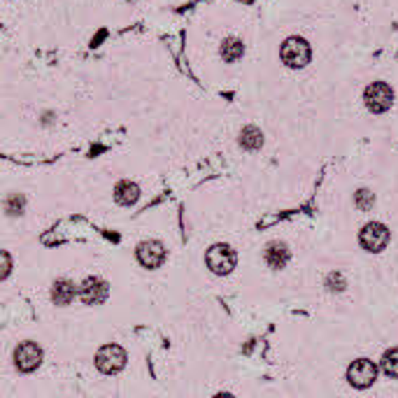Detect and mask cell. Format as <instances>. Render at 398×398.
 Listing matches in <instances>:
<instances>
[{"label": "cell", "mask_w": 398, "mask_h": 398, "mask_svg": "<svg viewBox=\"0 0 398 398\" xmlns=\"http://www.w3.org/2000/svg\"><path fill=\"white\" fill-rule=\"evenodd\" d=\"M389 238H392V233H389V228L385 224H380V221H370V224H365L361 228L359 242H361V247L365 252L377 254L382 250H387Z\"/></svg>", "instance_id": "cell-4"}, {"label": "cell", "mask_w": 398, "mask_h": 398, "mask_svg": "<svg viewBox=\"0 0 398 398\" xmlns=\"http://www.w3.org/2000/svg\"><path fill=\"white\" fill-rule=\"evenodd\" d=\"M40 363H42V349H40L37 342L26 340L14 349V365H17V370L33 373Z\"/></svg>", "instance_id": "cell-6"}, {"label": "cell", "mask_w": 398, "mask_h": 398, "mask_svg": "<svg viewBox=\"0 0 398 398\" xmlns=\"http://www.w3.org/2000/svg\"><path fill=\"white\" fill-rule=\"evenodd\" d=\"M289 247H286L284 242H270L266 247V252H264V261H266V266L268 268H273V270H280L284 268L286 264H289Z\"/></svg>", "instance_id": "cell-10"}, {"label": "cell", "mask_w": 398, "mask_h": 398, "mask_svg": "<svg viewBox=\"0 0 398 398\" xmlns=\"http://www.w3.org/2000/svg\"><path fill=\"white\" fill-rule=\"evenodd\" d=\"M238 264V254L233 247L228 245H212L205 252V266H208L214 275H228Z\"/></svg>", "instance_id": "cell-2"}, {"label": "cell", "mask_w": 398, "mask_h": 398, "mask_svg": "<svg viewBox=\"0 0 398 398\" xmlns=\"http://www.w3.org/2000/svg\"><path fill=\"white\" fill-rule=\"evenodd\" d=\"M107 293H110V286L105 280H100V277H86L77 289V296L82 298L84 305H100L103 300L107 298Z\"/></svg>", "instance_id": "cell-8"}, {"label": "cell", "mask_w": 398, "mask_h": 398, "mask_svg": "<svg viewBox=\"0 0 398 398\" xmlns=\"http://www.w3.org/2000/svg\"><path fill=\"white\" fill-rule=\"evenodd\" d=\"M126 352L124 347L119 345H103L98 349V354H95V368H98L100 373H105V375H117L119 370H124L126 365Z\"/></svg>", "instance_id": "cell-3"}, {"label": "cell", "mask_w": 398, "mask_h": 398, "mask_svg": "<svg viewBox=\"0 0 398 398\" xmlns=\"http://www.w3.org/2000/svg\"><path fill=\"white\" fill-rule=\"evenodd\" d=\"M373 203H375V198H373L368 189H361L359 194H356V208L359 210H370Z\"/></svg>", "instance_id": "cell-17"}, {"label": "cell", "mask_w": 398, "mask_h": 398, "mask_svg": "<svg viewBox=\"0 0 398 398\" xmlns=\"http://www.w3.org/2000/svg\"><path fill=\"white\" fill-rule=\"evenodd\" d=\"M165 245L158 242V240H145L138 245V250H135V257H138V264L147 270H156L158 266H163L165 261Z\"/></svg>", "instance_id": "cell-7"}, {"label": "cell", "mask_w": 398, "mask_h": 398, "mask_svg": "<svg viewBox=\"0 0 398 398\" xmlns=\"http://www.w3.org/2000/svg\"><path fill=\"white\" fill-rule=\"evenodd\" d=\"M280 59L286 68L291 70H300L305 68L310 59H312V49H310V42L305 37H298V35H291L286 37L282 47H280Z\"/></svg>", "instance_id": "cell-1"}, {"label": "cell", "mask_w": 398, "mask_h": 398, "mask_svg": "<svg viewBox=\"0 0 398 398\" xmlns=\"http://www.w3.org/2000/svg\"><path fill=\"white\" fill-rule=\"evenodd\" d=\"M77 296V289H75V282L70 280H57L52 286V300L57 305H70Z\"/></svg>", "instance_id": "cell-12"}, {"label": "cell", "mask_w": 398, "mask_h": 398, "mask_svg": "<svg viewBox=\"0 0 398 398\" xmlns=\"http://www.w3.org/2000/svg\"><path fill=\"white\" fill-rule=\"evenodd\" d=\"M240 145L242 149H250V152H257V149L264 147V133H261L257 126H247L240 133Z\"/></svg>", "instance_id": "cell-14"}, {"label": "cell", "mask_w": 398, "mask_h": 398, "mask_svg": "<svg viewBox=\"0 0 398 398\" xmlns=\"http://www.w3.org/2000/svg\"><path fill=\"white\" fill-rule=\"evenodd\" d=\"M363 100H365V107H368L373 115H382L392 107L394 91L387 82H373L368 89H365Z\"/></svg>", "instance_id": "cell-5"}, {"label": "cell", "mask_w": 398, "mask_h": 398, "mask_svg": "<svg viewBox=\"0 0 398 398\" xmlns=\"http://www.w3.org/2000/svg\"><path fill=\"white\" fill-rule=\"evenodd\" d=\"M10 270H12V259H10V254L3 252V280L10 275Z\"/></svg>", "instance_id": "cell-18"}, {"label": "cell", "mask_w": 398, "mask_h": 398, "mask_svg": "<svg viewBox=\"0 0 398 398\" xmlns=\"http://www.w3.org/2000/svg\"><path fill=\"white\" fill-rule=\"evenodd\" d=\"M240 3H247V5H250V3H254V0H240Z\"/></svg>", "instance_id": "cell-19"}, {"label": "cell", "mask_w": 398, "mask_h": 398, "mask_svg": "<svg viewBox=\"0 0 398 398\" xmlns=\"http://www.w3.org/2000/svg\"><path fill=\"white\" fill-rule=\"evenodd\" d=\"M219 57L224 59L226 63H235L245 57V42L240 37L230 35V37H224V42L219 47Z\"/></svg>", "instance_id": "cell-11"}, {"label": "cell", "mask_w": 398, "mask_h": 398, "mask_svg": "<svg viewBox=\"0 0 398 398\" xmlns=\"http://www.w3.org/2000/svg\"><path fill=\"white\" fill-rule=\"evenodd\" d=\"M382 370H385L389 377H398V349H389V352L382 356Z\"/></svg>", "instance_id": "cell-15"}, {"label": "cell", "mask_w": 398, "mask_h": 398, "mask_svg": "<svg viewBox=\"0 0 398 398\" xmlns=\"http://www.w3.org/2000/svg\"><path fill=\"white\" fill-rule=\"evenodd\" d=\"M5 210H7V214H10V217H19V214L23 212V198L19 194H12L5 201Z\"/></svg>", "instance_id": "cell-16"}, {"label": "cell", "mask_w": 398, "mask_h": 398, "mask_svg": "<svg viewBox=\"0 0 398 398\" xmlns=\"http://www.w3.org/2000/svg\"><path fill=\"white\" fill-rule=\"evenodd\" d=\"M138 196H140L138 185H133V182H129V180L119 182V185L115 187V201L119 205H124V208H131V205L138 201Z\"/></svg>", "instance_id": "cell-13"}, {"label": "cell", "mask_w": 398, "mask_h": 398, "mask_svg": "<svg viewBox=\"0 0 398 398\" xmlns=\"http://www.w3.org/2000/svg\"><path fill=\"white\" fill-rule=\"evenodd\" d=\"M375 377H377V365L373 363V361H368V359L354 361V363L347 368V380H349V385L356 387V389L370 387L373 382H375Z\"/></svg>", "instance_id": "cell-9"}]
</instances>
